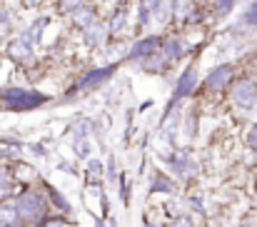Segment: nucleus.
Wrapping results in <instances>:
<instances>
[{
    "label": "nucleus",
    "mask_w": 257,
    "mask_h": 227,
    "mask_svg": "<svg viewBox=\"0 0 257 227\" xmlns=\"http://www.w3.org/2000/svg\"><path fill=\"white\" fill-rule=\"evenodd\" d=\"M0 227H18V212L13 207H0Z\"/></svg>",
    "instance_id": "10"
},
{
    "label": "nucleus",
    "mask_w": 257,
    "mask_h": 227,
    "mask_svg": "<svg viewBox=\"0 0 257 227\" xmlns=\"http://www.w3.org/2000/svg\"><path fill=\"white\" fill-rule=\"evenodd\" d=\"M73 148H75V155H78V157H87V155H90V145H87L85 140H73Z\"/></svg>",
    "instance_id": "17"
},
{
    "label": "nucleus",
    "mask_w": 257,
    "mask_h": 227,
    "mask_svg": "<svg viewBox=\"0 0 257 227\" xmlns=\"http://www.w3.org/2000/svg\"><path fill=\"white\" fill-rule=\"evenodd\" d=\"M172 227H192V220H190V217H185V215H180V217H175Z\"/></svg>",
    "instance_id": "20"
},
{
    "label": "nucleus",
    "mask_w": 257,
    "mask_h": 227,
    "mask_svg": "<svg viewBox=\"0 0 257 227\" xmlns=\"http://www.w3.org/2000/svg\"><path fill=\"white\" fill-rule=\"evenodd\" d=\"M5 182H8V177H5V172L0 170V185H5Z\"/></svg>",
    "instance_id": "28"
},
{
    "label": "nucleus",
    "mask_w": 257,
    "mask_h": 227,
    "mask_svg": "<svg viewBox=\"0 0 257 227\" xmlns=\"http://www.w3.org/2000/svg\"><path fill=\"white\" fill-rule=\"evenodd\" d=\"M195 130H197V123H195V118H192V115H187V120H185V133H187V138H192V135H195Z\"/></svg>",
    "instance_id": "18"
},
{
    "label": "nucleus",
    "mask_w": 257,
    "mask_h": 227,
    "mask_svg": "<svg viewBox=\"0 0 257 227\" xmlns=\"http://www.w3.org/2000/svg\"><path fill=\"white\" fill-rule=\"evenodd\" d=\"M230 77H232V68L230 65H220V68H215L207 80H205V85H207V90H222L227 82H230Z\"/></svg>",
    "instance_id": "4"
},
{
    "label": "nucleus",
    "mask_w": 257,
    "mask_h": 227,
    "mask_svg": "<svg viewBox=\"0 0 257 227\" xmlns=\"http://www.w3.org/2000/svg\"><path fill=\"white\" fill-rule=\"evenodd\" d=\"M165 55H168V58H180V55H182L180 40H168V43H165Z\"/></svg>",
    "instance_id": "13"
},
{
    "label": "nucleus",
    "mask_w": 257,
    "mask_h": 227,
    "mask_svg": "<svg viewBox=\"0 0 257 227\" xmlns=\"http://www.w3.org/2000/svg\"><path fill=\"white\" fill-rule=\"evenodd\" d=\"M107 177H110V180L115 177V162H112V160L107 162Z\"/></svg>",
    "instance_id": "25"
},
{
    "label": "nucleus",
    "mask_w": 257,
    "mask_h": 227,
    "mask_svg": "<svg viewBox=\"0 0 257 227\" xmlns=\"http://www.w3.org/2000/svg\"><path fill=\"white\" fill-rule=\"evenodd\" d=\"M247 23H255V25H257V3L250 8V10H247Z\"/></svg>",
    "instance_id": "22"
},
{
    "label": "nucleus",
    "mask_w": 257,
    "mask_h": 227,
    "mask_svg": "<svg viewBox=\"0 0 257 227\" xmlns=\"http://www.w3.org/2000/svg\"><path fill=\"white\" fill-rule=\"evenodd\" d=\"M232 5H235V0H220L217 3V15H227Z\"/></svg>",
    "instance_id": "19"
},
{
    "label": "nucleus",
    "mask_w": 257,
    "mask_h": 227,
    "mask_svg": "<svg viewBox=\"0 0 257 227\" xmlns=\"http://www.w3.org/2000/svg\"><path fill=\"white\" fill-rule=\"evenodd\" d=\"M195 85H197V70H195V68H187V70L182 73V77L177 80V87H175V100H180V97L190 95Z\"/></svg>",
    "instance_id": "5"
},
{
    "label": "nucleus",
    "mask_w": 257,
    "mask_h": 227,
    "mask_svg": "<svg viewBox=\"0 0 257 227\" xmlns=\"http://www.w3.org/2000/svg\"><path fill=\"white\" fill-rule=\"evenodd\" d=\"M122 20H125V13H117V18H115V23H112L110 28H112V30H117V28L122 25Z\"/></svg>",
    "instance_id": "23"
},
{
    "label": "nucleus",
    "mask_w": 257,
    "mask_h": 227,
    "mask_svg": "<svg viewBox=\"0 0 257 227\" xmlns=\"http://www.w3.org/2000/svg\"><path fill=\"white\" fill-rule=\"evenodd\" d=\"M15 212H18L23 220L35 222V220H40V217H43L45 205H43V200H40L35 192H25V195H20V197H18V202H15Z\"/></svg>",
    "instance_id": "2"
},
{
    "label": "nucleus",
    "mask_w": 257,
    "mask_h": 227,
    "mask_svg": "<svg viewBox=\"0 0 257 227\" xmlns=\"http://www.w3.org/2000/svg\"><path fill=\"white\" fill-rule=\"evenodd\" d=\"M8 53H10V58H15V60H28V58H30V45L23 43V40H15V43H10Z\"/></svg>",
    "instance_id": "8"
},
{
    "label": "nucleus",
    "mask_w": 257,
    "mask_h": 227,
    "mask_svg": "<svg viewBox=\"0 0 257 227\" xmlns=\"http://www.w3.org/2000/svg\"><path fill=\"white\" fill-rule=\"evenodd\" d=\"M115 73V68H102V70H92L90 75H85L80 80V87H90V85H97V82H102V80H107V77Z\"/></svg>",
    "instance_id": "6"
},
{
    "label": "nucleus",
    "mask_w": 257,
    "mask_h": 227,
    "mask_svg": "<svg viewBox=\"0 0 257 227\" xmlns=\"http://www.w3.org/2000/svg\"><path fill=\"white\" fill-rule=\"evenodd\" d=\"M155 48H158V40H155V38H145V40H140V43L133 48L130 55H133V58H145V55H150Z\"/></svg>",
    "instance_id": "7"
},
{
    "label": "nucleus",
    "mask_w": 257,
    "mask_h": 227,
    "mask_svg": "<svg viewBox=\"0 0 257 227\" xmlns=\"http://www.w3.org/2000/svg\"><path fill=\"white\" fill-rule=\"evenodd\" d=\"M97 227H105V225H102V222H100V225H97Z\"/></svg>",
    "instance_id": "30"
},
{
    "label": "nucleus",
    "mask_w": 257,
    "mask_h": 227,
    "mask_svg": "<svg viewBox=\"0 0 257 227\" xmlns=\"http://www.w3.org/2000/svg\"><path fill=\"white\" fill-rule=\"evenodd\" d=\"M3 100L8 107L13 110H33L38 105H43L48 97L43 92H33V90H23V87H8L3 92Z\"/></svg>",
    "instance_id": "1"
},
{
    "label": "nucleus",
    "mask_w": 257,
    "mask_h": 227,
    "mask_svg": "<svg viewBox=\"0 0 257 227\" xmlns=\"http://www.w3.org/2000/svg\"><path fill=\"white\" fill-rule=\"evenodd\" d=\"M100 170H102V167H100V162H97V160H92V162H90V172H92V175H100Z\"/></svg>",
    "instance_id": "24"
},
{
    "label": "nucleus",
    "mask_w": 257,
    "mask_h": 227,
    "mask_svg": "<svg viewBox=\"0 0 257 227\" xmlns=\"http://www.w3.org/2000/svg\"><path fill=\"white\" fill-rule=\"evenodd\" d=\"M5 195H10V187H8V185H0V200H3Z\"/></svg>",
    "instance_id": "27"
},
{
    "label": "nucleus",
    "mask_w": 257,
    "mask_h": 227,
    "mask_svg": "<svg viewBox=\"0 0 257 227\" xmlns=\"http://www.w3.org/2000/svg\"><path fill=\"white\" fill-rule=\"evenodd\" d=\"M87 128H90V125H87L85 120L75 123V125H73V130H70V133H73V140H85V130Z\"/></svg>",
    "instance_id": "15"
},
{
    "label": "nucleus",
    "mask_w": 257,
    "mask_h": 227,
    "mask_svg": "<svg viewBox=\"0 0 257 227\" xmlns=\"http://www.w3.org/2000/svg\"><path fill=\"white\" fill-rule=\"evenodd\" d=\"M100 33H102V30H100V25H90V28H87V33H85V40L90 43V45H97V43H100V38H102Z\"/></svg>",
    "instance_id": "14"
},
{
    "label": "nucleus",
    "mask_w": 257,
    "mask_h": 227,
    "mask_svg": "<svg viewBox=\"0 0 257 227\" xmlns=\"http://www.w3.org/2000/svg\"><path fill=\"white\" fill-rule=\"evenodd\" d=\"M245 227H257V220H252V222H247Z\"/></svg>",
    "instance_id": "29"
},
{
    "label": "nucleus",
    "mask_w": 257,
    "mask_h": 227,
    "mask_svg": "<svg viewBox=\"0 0 257 227\" xmlns=\"http://www.w3.org/2000/svg\"><path fill=\"white\" fill-rule=\"evenodd\" d=\"M73 23H75V25H83V28L90 25V23H92V10L85 8V5L75 8V10H73Z\"/></svg>",
    "instance_id": "9"
},
{
    "label": "nucleus",
    "mask_w": 257,
    "mask_h": 227,
    "mask_svg": "<svg viewBox=\"0 0 257 227\" xmlns=\"http://www.w3.org/2000/svg\"><path fill=\"white\" fill-rule=\"evenodd\" d=\"M153 192H172V182L165 175H158V180L153 182Z\"/></svg>",
    "instance_id": "12"
},
{
    "label": "nucleus",
    "mask_w": 257,
    "mask_h": 227,
    "mask_svg": "<svg viewBox=\"0 0 257 227\" xmlns=\"http://www.w3.org/2000/svg\"><path fill=\"white\" fill-rule=\"evenodd\" d=\"M150 5H153V13H155V18L163 23V20H168V13H170V8H168V3L165 0H150Z\"/></svg>",
    "instance_id": "11"
},
{
    "label": "nucleus",
    "mask_w": 257,
    "mask_h": 227,
    "mask_svg": "<svg viewBox=\"0 0 257 227\" xmlns=\"http://www.w3.org/2000/svg\"><path fill=\"white\" fill-rule=\"evenodd\" d=\"M50 200H53V202H55V205H58V207H60L63 212H68V210H70L68 200H65V197H63V195H60L58 190H50Z\"/></svg>",
    "instance_id": "16"
},
{
    "label": "nucleus",
    "mask_w": 257,
    "mask_h": 227,
    "mask_svg": "<svg viewBox=\"0 0 257 227\" xmlns=\"http://www.w3.org/2000/svg\"><path fill=\"white\" fill-rule=\"evenodd\" d=\"M80 3H83V0H65V3H63V8H65V10H68V8H70V5H73V8H75V5H80Z\"/></svg>",
    "instance_id": "26"
},
{
    "label": "nucleus",
    "mask_w": 257,
    "mask_h": 227,
    "mask_svg": "<svg viewBox=\"0 0 257 227\" xmlns=\"http://www.w3.org/2000/svg\"><path fill=\"white\" fill-rule=\"evenodd\" d=\"M247 145H250V148L257 152V125L252 128V130H250V135H247Z\"/></svg>",
    "instance_id": "21"
},
{
    "label": "nucleus",
    "mask_w": 257,
    "mask_h": 227,
    "mask_svg": "<svg viewBox=\"0 0 257 227\" xmlns=\"http://www.w3.org/2000/svg\"><path fill=\"white\" fill-rule=\"evenodd\" d=\"M232 100L242 107H252L257 102V85L252 80H240L232 87Z\"/></svg>",
    "instance_id": "3"
}]
</instances>
